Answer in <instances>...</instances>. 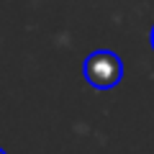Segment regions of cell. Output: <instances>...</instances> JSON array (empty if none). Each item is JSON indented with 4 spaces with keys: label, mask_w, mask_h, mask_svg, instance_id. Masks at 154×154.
I'll return each mask as SVG.
<instances>
[{
    "label": "cell",
    "mask_w": 154,
    "mask_h": 154,
    "mask_svg": "<svg viewBox=\"0 0 154 154\" xmlns=\"http://www.w3.org/2000/svg\"><path fill=\"white\" fill-rule=\"evenodd\" d=\"M85 80H88L93 88L98 90H108V88H116V85L121 82L123 77V64L121 59H118V54H113V51H93V54L85 59Z\"/></svg>",
    "instance_id": "cell-1"
},
{
    "label": "cell",
    "mask_w": 154,
    "mask_h": 154,
    "mask_svg": "<svg viewBox=\"0 0 154 154\" xmlns=\"http://www.w3.org/2000/svg\"><path fill=\"white\" fill-rule=\"evenodd\" d=\"M152 46H154V31H152Z\"/></svg>",
    "instance_id": "cell-2"
},
{
    "label": "cell",
    "mask_w": 154,
    "mask_h": 154,
    "mask_svg": "<svg viewBox=\"0 0 154 154\" xmlns=\"http://www.w3.org/2000/svg\"><path fill=\"white\" fill-rule=\"evenodd\" d=\"M0 154H5V152H3V149H0Z\"/></svg>",
    "instance_id": "cell-3"
}]
</instances>
